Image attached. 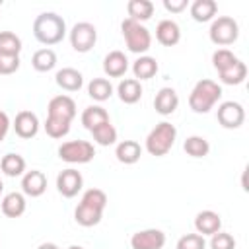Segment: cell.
Listing matches in <instances>:
<instances>
[{"label": "cell", "mask_w": 249, "mask_h": 249, "mask_svg": "<svg viewBox=\"0 0 249 249\" xmlns=\"http://www.w3.org/2000/svg\"><path fill=\"white\" fill-rule=\"evenodd\" d=\"M76 117V103L70 95H54L47 105L45 132L51 138H62L70 132V123Z\"/></svg>", "instance_id": "1"}, {"label": "cell", "mask_w": 249, "mask_h": 249, "mask_svg": "<svg viewBox=\"0 0 249 249\" xmlns=\"http://www.w3.org/2000/svg\"><path fill=\"white\" fill-rule=\"evenodd\" d=\"M107 206V195L101 189H88L82 195L80 204L74 210V220L82 228H93L101 222L103 210Z\"/></svg>", "instance_id": "2"}, {"label": "cell", "mask_w": 249, "mask_h": 249, "mask_svg": "<svg viewBox=\"0 0 249 249\" xmlns=\"http://www.w3.org/2000/svg\"><path fill=\"white\" fill-rule=\"evenodd\" d=\"M33 35L41 45H56L66 37V21L54 12H43L33 21Z\"/></svg>", "instance_id": "3"}, {"label": "cell", "mask_w": 249, "mask_h": 249, "mask_svg": "<svg viewBox=\"0 0 249 249\" xmlns=\"http://www.w3.org/2000/svg\"><path fill=\"white\" fill-rule=\"evenodd\" d=\"M222 97V88L214 82V80H198L195 84V88L191 89V95H189V107L202 115V113H208Z\"/></svg>", "instance_id": "4"}, {"label": "cell", "mask_w": 249, "mask_h": 249, "mask_svg": "<svg viewBox=\"0 0 249 249\" xmlns=\"http://www.w3.org/2000/svg\"><path fill=\"white\" fill-rule=\"evenodd\" d=\"M175 138H177V128L171 123L161 121L148 132V136H146V152L150 156L161 158L173 148Z\"/></svg>", "instance_id": "5"}, {"label": "cell", "mask_w": 249, "mask_h": 249, "mask_svg": "<svg viewBox=\"0 0 249 249\" xmlns=\"http://www.w3.org/2000/svg\"><path fill=\"white\" fill-rule=\"evenodd\" d=\"M121 31H123L124 43H126V49L130 53H136V54L142 56L152 47V35H150V31L142 23L126 18L121 23Z\"/></svg>", "instance_id": "6"}, {"label": "cell", "mask_w": 249, "mask_h": 249, "mask_svg": "<svg viewBox=\"0 0 249 249\" xmlns=\"http://www.w3.org/2000/svg\"><path fill=\"white\" fill-rule=\"evenodd\" d=\"M210 41L218 47H228V45H233L239 37V25L233 18L230 16H218L216 19H212V25H210Z\"/></svg>", "instance_id": "7"}, {"label": "cell", "mask_w": 249, "mask_h": 249, "mask_svg": "<svg viewBox=\"0 0 249 249\" xmlns=\"http://www.w3.org/2000/svg\"><path fill=\"white\" fill-rule=\"evenodd\" d=\"M95 156V148L88 140H68L60 144L58 158L66 163H88Z\"/></svg>", "instance_id": "8"}, {"label": "cell", "mask_w": 249, "mask_h": 249, "mask_svg": "<svg viewBox=\"0 0 249 249\" xmlns=\"http://www.w3.org/2000/svg\"><path fill=\"white\" fill-rule=\"evenodd\" d=\"M70 45L76 53H88L97 43V29L89 21H78L70 29Z\"/></svg>", "instance_id": "9"}, {"label": "cell", "mask_w": 249, "mask_h": 249, "mask_svg": "<svg viewBox=\"0 0 249 249\" xmlns=\"http://www.w3.org/2000/svg\"><path fill=\"white\" fill-rule=\"evenodd\" d=\"M216 119L218 123L224 126V128H239L245 121V109L241 103L237 101H224L218 105V111H216Z\"/></svg>", "instance_id": "10"}, {"label": "cell", "mask_w": 249, "mask_h": 249, "mask_svg": "<svg viewBox=\"0 0 249 249\" xmlns=\"http://www.w3.org/2000/svg\"><path fill=\"white\" fill-rule=\"evenodd\" d=\"M82 187H84V177H82V173L78 169L68 167V169H62L56 175V189L66 198L76 196L82 191Z\"/></svg>", "instance_id": "11"}, {"label": "cell", "mask_w": 249, "mask_h": 249, "mask_svg": "<svg viewBox=\"0 0 249 249\" xmlns=\"http://www.w3.org/2000/svg\"><path fill=\"white\" fill-rule=\"evenodd\" d=\"M163 245H165V233L158 228L140 230L130 237L132 249H163Z\"/></svg>", "instance_id": "12"}, {"label": "cell", "mask_w": 249, "mask_h": 249, "mask_svg": "<svg viewBox=\"0 0 249 249\" xmlns=\"http://www.w3.org/2000/svg\"><path fill=\"white\" fill-rule=\"evenodd\" d=\"M47 191V175L39 169H31V171H25L21 175V193L25 196H31V198H37L41 196L43 193Z\"/></svg>", "instance_id": "13"}, {"label": "cell", "mask_w": 249, "mask_h": 249, "mask_svg": "<svg viewBox=\"0 0 249 249\" xmlns=\"http://www.w3.org/2000/svg\"><path fill=\"white\" fill-rule=\"evenodd\" d=\"M14 130L19 138L29 140L39 132V119L33 111H19L14 119Z\"/></svg>", "instance_id": "14"}, {"label": "cell", "mask_w": 249, "mask_h": 249, "mask_svg": "<svg viewBox=\"0 0 249 249\" xmlns=\"http://www.w3.org/2000/svg\"><path fill=\"white\" fill-rule=\"evenodd\" d=\"M222 228V218L214 210H202L195 218V230L200 235H214Z\"/></svg>", "instance_id": "15"}, {"label": "cell", "mask_w": 249, "mask_h": 249, "mask_svg": "<svg viewBox=\"0 0 249 249\" xmlns=\"http://www.w3.org/2000/svg\"><path fill=\"white\" fill-rule=\"evenodd\" d=\"M156 39L163 47H175L181 41V29L173 19H161L156 25Z\"/></svg>", "instance_id": "16"}, {"label": "cell", "mask_w": 249, "mask_h": 249, "mask_svg": "<svg viewBox=\"0 0 249 249\" xmlns=\"http://www.w3.org/2000/svg\"><path fill=\"white\" fill-rule=\"evenodd\" d=\"M128 70V58L123 51H111L103 58V72L109 78H121Z\"/></svg>", "instance_id": "17"}, {"label": "cell", "mask_w": 249, "mask_h": 249, "mask_svg": "<svg viewBox=\"0 0 249 249\" xmlns=\"http://www.w3.org/2000/svg\"><path fill=\"white\" fill-rule=\"evenodd\" d=\"M177 105H179V95L173 88H161L154 97V109L163 117L171 115L177 109Z\"/></svg>", "instance_id": "18"}, {"label": "cell", "mask_w": 249, "mask_h": 249, "mask_svg": "<svg viewBox=\"0 0 249 249\" xmlns=\"http://www.w3.org/2000/svg\"><path fill=\"white\" fill-rule=\"evenodd\" d=\"M54 82L58 88H62L64 91H78L82 86H84V76L82 72H78L76 68H60L54 76Z\"/></svg>", "instance_id": "19"}, {"label": "cell", "mask_w": 249, "mask_h": 249, "mask_svg": "<svg viewBox=\"0 0 249 249\" xmlns=\"http://www.w3.org/2000/svg\"><path fill=\"white\" fill-rule=\"evenodd\" d=\"M117 93H119V99L126 105H134L140 101L142 97V84L134 78H124L119 82L117 86Z\"/></svg>", "instance_id": "20"}, {"label": "cell", "mask_w": 249, "mask_h": 249, "mask_svg": "<svg viewBox=\"0 0 249 249\" xmlns=\"http://www.w3.org/2000/svg\"><path fill=\"white\" fill-rule=\"evenodd\" d=\"M218 76H220L222 84H228V86H239V84H243L245 78H247V66H245L243 60L237 58L235 62H231L230 66H226L224 70H220Z\"/></svg>", "instance_id": "21"}, {"label": "cell", "mask_w": 249, "mask_h": 249, "mask_svg": "<svg viewBox=\"0 0 249 249\" xmlns=\"http://www.w3.org/2000/svg\"><path fill=\"white\" fill-rule=\"evenodd\" d=\"M115 156H117V160H119L121 163L132 165V163H136V161L140 160L142 148H140V144H138L136 140H123V142L117 144Z\"/></svg>", "instance_id": "22"}, {"label": "cell", "mask_w": 249, "mask_h": 249, "mask_svg": "<svg viewBox=\"0 0 249 249\" xmlns=\"http://www.w3.org/2000/svg\"><path fill=\"white\" fill-rule=\"evenodd\" d=\"M25 206H27V202H25V195L23 193L14 191V193H8L2 198V212L8 218H19L25 212Z\"/></svg>", "instance_id": "23"}, {"label": "cell", "mask_w": 249, "mask_h": 249, "mask_svg": "<svg viewBox=\"0 0 249 249\" xmlns=\"http://www.w3.org/2000/svg\"><path fill=\"white\" fill-rule=\"evenodd\" d=\"M158 72V60L154 56H148V54H142L134 60L132 64V74H134V80H150L154 78Z\"/></svg>", "instance_id": "24"}, {"label": "cell", "mask_w": 249, "mask_h": 249, "mask_svg": "<svg viewBox=\"0 0 249 249\" xmlns=\"http://www.w3.org/2000/svg\"><path fill=\"white\" fill-rule=\"evenodd\" d=\"M111 119H109V113L101 107V105H89V107H86L84 109V113H82V124L91 132L93 128H97L99 124H105V123H109Z\"/></svg>", "instance_id": "25"}, {"label": "cell", "mask_w": 249, "mask_h": 249, "mask_svg": "<svg viewBox=\"0 0 249 249\" xmlns=\"http://www.w3.org/2000/svg\"><path fill=\"white\" fill-rule=\"evenodd\" d=\"M216 12H218V4L214 0H195L191 4V16L198 23H206L214 19Z\"/></svg>", "instance_id": "26"}, {"label": "cell", "mask_w": 249, "mask_h": 249, "mask_svg": "<svg viewBox=\"0 0 249 249\" xmlns=\"http://www.w3.org/2000/svg\"><path fill=\"white\" fill-rule=\"evenodd\" d=\"M0 169H2L4 175H8V177H19V175L25 173V160H23V156L10 152V154L2 156V160H0Z\"/></svg>", "instance_id": "27"}, {"label": "cell", "mask_w": 249, "mask_h": 249, "mask_svg": "<svg viewBox=\"0 0 249 249\" xmlns=\"http://www.w3.org/2000/svg\"><path fill=\"white\" fill-rule=\"evenodd\" d=\"M126 12H128V18L142 23V21H148L154 14V4L150 0H130L126 4Z\"/></svg>", "instance_id": "28"}, {"label": "cell", "mask_w": 249, "mask_h": 249, "mask_svg": "<svg viewBox=\"0 0 249 249\" xmlns=\"http://www.w3.org/2000/svg\"><path fill=\"white\" fill-rule=\"evenodd\" d=\"M31 66L37 72H49L56 66V53L53 49H39L31 56Z\"/></svg>", "instance_id": "29"}, {"label": "cell", "mask_w": 249, "mask_h": 249, "mask_svg": "<svg viewBox=\"0 0 249 249\" xmlns=\"http://www.w3.org/2000/svg\"><path fill=\"white\" fill-rule=\"evenodd\" d=\"M88 95L93 99V101H107L111 95H113V86L107 78H93L89 84H88Z\"/></svg>", "instance_id": "30"}, {"label": "cell", "mask_w": 249, "mask_h": 249, "mask_svg": "<svg viewBox=\"0 0 249 249\" xmlns=\"http://www.w3.org/2000/svg\"><path fill=\"white\" fill-rule=\"evenodd\" d=\"M183 150L191 158H204L210 152V144H208V140L204 136L193 134V136H187V140L183 142Z\"/></svg>", "instance_id": "31"}, {"label": "cell", "mask_w": 249, "mask_h": 249, "mask_svg": "<svg viewBox=\"0 0 249 249\" xmlns=\"http://www.w3.org/2000/svg\"><path fill=\"white\" fill-rule=\"evenodd\" d=\"M21 39L14 31H0V54L4 56H19Z\"/></svg>", "instance_id": "32"}, {"label": "cell", "mask_w": 249, "mask_h": 249, "mask_svg": "<svg viewBox=\"0 0 249 249\" xmlns=\"http://www.w3.org/2000/svg\"><path fill=\"white\" fill-rule=\"evenodd\" d=\"M91 136H93V140H95L99 146H111V144L117 142V128H115V126L111 124V121H109V123L99 124L97 128H93V130H91Z\"/></svg>", "instance_id": "33"}, {"label": "cell", "mask_w": 249, "mask_h": 249, "mask_svg": "<svg viewBox=\"0 0 249 249\" xmlns=\"http://www.w3.org/2000/svg\"><path fill=\"white\" fill-rule=\"evenodd\" d=\"M237 60V56L230 51V49H218V51H214V54H212V64H214V68L220 72V70H224L226 66H230L231 62H235Z\"/></svg>", "instance_id": "34"}, {"label": "cell", "mask_w": 249, "mask_h": 249, "mask_svg": "<svg viewBox=\"0 0 249 249\" xmlns=\"http://www.w3.org/2000/svg\"><path fill=\"white\" fill-rule=\"evenodd\" d=\"M204 247H206V241H204V235L200 233H187L177 241V249H204Z\"/></svg>", "instance_id": "35"}, {"label": "cell", "mask_w": 249, "mask_h": 249, "mask_svg": "<svg viewBox=\"0 0 249 249\" xmlns=\"http://www.w3.org/2000/svg\"><path fill=\"white\" fill-rule=\"evenodd\" d=\"M210 249H235V239L231 233L218 231L210 239Z\"/></svg>", "instance_id": "36"}, {"label": "cell", "mask_w": 249, "mask_h": 249, "mask_svg": "<svg viewBox=\"0 0 249 249\" xmlns=\"http://www.w3.org/2000/svg\"><path fill=\"white\" fill-rule=\"evenodd\" d=\"M19 70V56H4L0 54V74L10 76Z\"/></svg>", "instance_id": "37"}, {"label": "cell", "mask_w": 249, "mask_h": 249, "mask_svg": "<svg viewBox=\"0 0 249 249\" xmlns=\"http://www.w3.org/2000/svg\"><path fill=\"white\" fill-rule=\"evenodd\" d=\"M187 6H189L187 0H163V8H165L167 12H171V14H179V12H183Z\"/></svg>", "instance_id": "38"}, {"label": "cell", "mask_w": 249, "mask_h": 249, "mask_svg": "<svg viewBox=\"0 0 249 249\" xmlns=\"http://www.w3.org/2000/svg\"><path fill=\"white\" fill-rule=\"evenodd\" d=\"M10 117L4 113V111H0V142L6 138V134H8V130H10Z\"/></svg>", "instance_id": "39"}, {"label": "cell", "mask_w": 249, "mask_h": 249, "mask_svg": "<svg viewBox=\"0 0 249 249\" xmlns=\"http://www.w3.org/2000/svg\"><path fill=\"white\" fill-rule=\"evenodd\" d=\"M37 249H60L56 243H51V241H47V243H41Z\"/></svg>", "instance_id": "40"}, {"label": "cell", "mask_w": 249, "mask_h": 249, "mask_svg": "<svg viewBox=\"0 0 249 249\" xmlns=\"http://www.w3.org/2000/svg\"><path fill=\"white\" fill-rule=\"evenodd\" d=\"M68 249H84V247H82V245H70Z\"/></svg>", "instance_id": "41"}, {"label": "cell", "mask_w": 249, "mask_h": 249, "mask_svg": "<svg viewBox=\"0 0 249 249\" xmlns=\"http://www.w3.org/2000/svg\"><path fill=\"white\" fill-rule=\"evenodd\" d=\"M4 191V183H2V179H0V193Z\"/></svg>", "instance_id": "42"}, {"label": "cell", "mask_w": 249, "mask_h": 249, "mask_svg": "<svg viewBox=\"0 0 249 249\" xmlns=\"http://www.w3.org/2000/svg\"><path fill=\"white\" fill-rule=\"evenodd\" d=\"M0 8H2V0H0Z\"/></svg>", "instance_id": "43"}]
</instances>
